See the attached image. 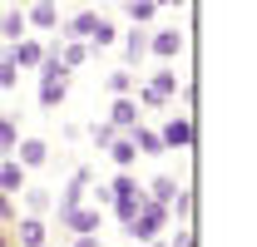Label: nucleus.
Listing matches in <instances>:
<instances>
[{"label": "nucleus", "mask_w": 257, "mask_h": 247, "mask_svg": "<svg viewBox=\"0 0 257 247\" xmlns=\"http://www.w3.org/2000/svg\"><path fill=\"white\" fill-rule=\"evenodd\" d=\"M64 94H69V69L55 55H45L40 60V104L55 109V104H64Z\"/></svg>", "instance_id": "f257e3e1"}, {"label": "nucleus", "mask_w": 257, "mask_h": 247, "mask_svg": "<svg viewBox=\"0 0 257 247\" xmlns=\"http://www.w3.org/2000/svg\"><path fill=\"white\" fill-rule=\"evenodd\" d=\"M159 227H168V208L154 203V198L144 193V208H139V217L128 222V232H134V242H154V237H159Z\"/></svg>", "instance_id": "f03ea898"}, {"label": "nucleus", "mask_w": 257, "mask_h": 247, "mask_svg": "<svg viewBox=\"0 0 257 247\" xmlns=\"http://www.w3.org/2000/svg\"><path fill=\"white\" fill-rule=\"evenodd\" d=\"M173 94H178V74H173V69H159V74L139 89V104H144V109H163Z\"/></svg>", "instance_id": "7ed1b4c3"}, {"label": "nucleus", "mask_w": 257, "mask_h": 247, "mask_svg": "<svg viewBox=\"0 0 257 247\" xmlns=\"http://www.w3.org/2000/svg\"><path fill=\"white\" fill-rule=\"evenodd\" d=\"M159 139H163V149H188L193 144V119L188 114H173V119L159 129Z\"/></svg>", "instance_id": "20e7f679"}, {"label": "nucleus", "mask_w": 257, "mask_h": 247, "mask_svg": "<svg viewBox=\"0 0 257 247\" xmlns=\"http://www.w3.org/2000/svg\"><path fill=\"white\" fill-rule=\"evenodd\" d=\"M10 154H15V163H20V168H45V158H50V144H45V139H20Z\"/></svg>", "instance_id": "39448f33"}, {"label": "nucleus", "mask_w": 257, "mask_h": 247, "mask_svg": "<svg viewBox=\"0 0 257 247\" xmlns=\"http://www.w3.org/2000/svg\"><path fill=\"white\" fill-rule=\"evenodd\" d=\"M109 124H114L119 134L139 129V99H134V94H119V99H114V109H109Z\"/></svg>", "instance_id": "423d86ee"}, {"label": "nucleus", "mask_w": 257, "mask_h": 247, "mask_svg": "<svg viewBox=\"0 0 257 247\" xmlns=\"http://www.w3.org/2000/svg\"><path fill=\"white\" fill-rule=\"evenodd\" d=\"M25 25H30V30H60V5H50V0H30Z\"/></svg>", "instance_id": "0eeeda50"}, {"label": "nucleus", "mask_w": 257, "mask_h": 247, "mask_svg": "<svg viewBox=\"0 0 257 247\" xmlns=\"http://www.w3.org/2000/svg\"><path fill=\"white\" fill-rule=\"evenodd\" d=\"M149 55L178 60V55H183V35H178V30H154V35H149Z\"/></svg>", "instance_id": "6e6552de"}, {"label": "nucleus", "mask_w": 257, "mask_h": 247, "mask_svg": "<svg viewBox=\"0 0 257 247\" xmlns=\"http://www.w3.org/2000/svg\"><path fill=\"white\" fill-rule=\"evenodd\" d=\"M55 60H60L64 69H79V64L89 60V45H84V40H64V35H60V40H55Z\"/></svg>", "instance_id": "1a4fd4ad"}, {"label": "nucleus", "mask_w": 257, "mask_h": 247, "mask_svg": "<svg viewBox=\"0 0 257 247\" xmlns=\"http://www.w3.org/2000/svg\"><path fill=\"white\" fill-rule=\"evenodd\" d=\"M94 30H99V10H79V15H74L60 35H64V40H84V45H89V40H94Z\"/></svg>", "instance_id": "9d476101"}, {"label": "nucleus", "mask_w": 257, "mask_h": 247, "mask_svg": "<svg viewBox=\"0 0 257 247\" xmlns=\"http://www.w3.org/2000/svg\"><path fill=\"white\" fill-rule=\"evenodd\" d=\"M84 188H89V168H79V173L69 178V188H64V198H60V217H69L79 203H84Z\"/></svg>", "instance_id": "9b49d317"}, {"label": "nucleus", "mask_w": 257, "mask_h": 247, "mask_svg": "<svg viewBox=\"0 0 257 247\" xmlns=\"http://www.w3.org/2000/svg\"><path fill=\"white\" fill-rule=\"evenodd\" d=\"M10 60L20 64V69H40V60H45V45H40V40H15V45H10Z\"/></svg>", "instance_id": "f8f14e48"}, {"label": "nucleus", "mask_w": 257, "mask_h": 247, "mask_svg": "<svg viewBox=\"0 0 257 247\" xmlns=\"http://www.w3.org/2000/svg\"><path fill=\"white\" fill-rule=\"evenodd\" d=\"M25 30H30V25H25V10H20V5H15V10H0V40L15 45V40H25Z\"/></svg>", "instance_id": "ddd939ff"}, {"label": "nucleus", "mask_w": 257, "mask_h": 247, "mask_svg": "<svg viewBox=\"0 0 257 247\" xmlns=\"http://www.w3.org/2000/svg\"><path fill=\"white\" fill-rule=\"evenodd\" d=\"M60 222L74 232V237H84V232H94V227H99V208H74V213L60 217Z\"/></svg>", "instance_id": "4468645a"}, {"label": "nucleus", "mask_w": 257, "mask_h": 247, "mask_svg": "<svg viewBox=\"0 0 257 247\" xmlns=\"http://www.w3.org/2000/svg\"><path fill=\"white\" fill-rule=\"evenodd\" d=\"M45 237H50V232H45V217H20V247H45Z\"/></svg>", "instance_id": "2eb2a0df"}, {"label": "nucleus", "mask_w": 257, "mask_h": 247, "mask_svg": "<svg viewBox=\"0 0 257 247\" xmlns=\"http://www.w3.org/2000/svg\"><path fill=\"white\" fill-rule=\"evenodd\" d=\"M109 158H114L119 168H128V163L139 158V149H134V134H114V144H109Z\"/></svg>", "instance_id": "dca6fc26"}, {"label": "nucleus", "mask_w": 257, "mask_h": 247, "mask_svg": "<svg viewBox=\"0 0 257 247\" xmlns=\"http://www.w3.org/2000/svg\"><path fill=\"white\" fill-rule=\"evenodd\" d=\"M20 188H25V168L15 158H5L0 163V193H20Z\"/></svg>", "instance_id": "f3484780"}, {"label": "nucleus", "mask_w": 257, "mask_h": 247, "mask_svg": "<svg viewBox=\"0 0 257 247\" xmlns=\"http://www.w3.org/2000/svg\"><path fill=\"white\" fill-rule=\"evenodd\" d=\"M109 208H114V217H119V222L128 227V222L139 217V208H144V193H128V198H114Z\"/></svg>", "instance_id": "a211bd4d"}, {"label": "nucleus", "mask_w": 257, "mask_h": 247, "mask_svg": "<svg viewBox=\"0 0 257 247\" xmlns=\"http://www.w3.org/2000/svg\"><path fill=\"white\" fill-rule=\"evenodd\" d=\"M124 55H128V64H139L144 55H149V35L139 30V25H134V30L124 35Z\"/></svg>", "instance_id": "6ab92c4d"}, {"label": "nucleus", "mask_w": 257, "mask_h": 247, "mask_svg": "<svg viewBox=\"0 0 257 247\" xmlns=\"http://www.w3.org/2000/svg\"><path fill=\"white\" fill-rule=\"evenodd\" d=\"M173 193H178V178H168V173H159V178L149 183V198H154V203H163V208L173 203Z\"/></svg>", "instance_id": "aec40b11"}, {"label": "nucleus", "mask_w": 257, "mask_h": 247, "mask_svg": "<svg viewBox=\"0 0 257 247\" xmlns=\"http://www.w3.org/2000/svg\"><path fill=\"white\" fill-rule=\"evenodd\" d=\"M128 134H134V149H144V154H163L159 129H144V124H139V129H128Z\"/></svg>", "instance_id": "412c9836"}, {"label": "nucleus", "mask_w": 257, "mask_h": 247, "mask_svg": "<svg viewBox=\"0 0 257 247\" xmlns=\"http://www.w3.org/2000/svg\"><path fill=\"white\" fill-rule=\"evenodd\" d=\"M124 10H128V20H134V25H149V20L159 15V5H154V0H124Z\"/></svg>", "instance_id": "4be33fe9"}, {"label": "nucleus", "mask_w": 257, "mask_h": 247, "mask_svg": "<svg viewBox=\"0 0 257 247\" xmlns=\"http://www.w3.org/2000/svg\"><path fill=\"white\" fill-rule=\"evenodd\" d=\"M20 144V124L10 119V114H0V154H10Z\"/></svg>", "instance_id": "5701e85b"}, {"label": "nucleus", "mask_w": 257, "mask_h": 247, "mask_svg": "<svg viewBox=\"0 0 257 247\" xmlns=\"http://www.w3.org/2000/svg\"><path fill=\"white\" fill-rule=\"evenodd\" d=\"M114 134H119V129H114L109 119H94V124H89V139H94L99 149H109V144H114Z\"/></svg>", "instance_id": "b1692460"}, {"label": "nucleus", "mask_w": 257, "mask_h": 247, "mask_svg": "<svg viewBox=\"0 0 257 247\" xmlns=\"http://www.w3.org/2000/svg\"><path fill=\"white\" fill-rule=\"evenodd\" d=\"M20 193H25V208H30L35 217H40L45 208H50V193H45V188H20Z\"/></svg>", "instance_id": "393cba45"}, {"label": "nucleus", "mask_w": 257, "mask_h": 247, "mask_svg": "<svg viewBox=\"0 0 257 247\" xmlns=\"http://www.w3.org/2000/svg\"><path fill=\"white\" fill-rule=\"evenodd\" d=\"M188 213H193V198H188V188H178V193H173V203H168V217H178V222H183Z\"/></svg>", "instance_id": "a878e982"}, {"label": "nucleus", "mask_w": 257, "mask_h": 247, "mask_svg": "<svg viewBox=\"0 0 257 247\" xmlns=\"http://www.w3.org/2000/svg\"><path fill=\"white\" fill-rule=\"evenodd\" d=\"M114 40H119V30L99 15V30H94V40H89V50H104V45H114Z\"/></svg>", "instance_id": "bb28decb"}, {"label": "nucleus", "mask_w": 257, "mask_h": 247, "mask_svg": "<svg viewBox=\"0 0 257 247\" xmlns=\"http://www.w3.org/2000/svg\"><path fill=\"white\" fill-rule=\"evenodd\" d=\"M15 84H20V64L5 55V60H0V89H15Z\"/></svg>", "instance_id": "cd10ccee"}, {"label": "nucleus", "mask_w": 257, "mask_h": 247, "mask_svg": "<svg viewBox=\"0 0 257 247\" xmlns=\"http://www.w3.org/2000/svg\"><path fill=\"white\" fill-rule=\"evenodd\" d=\"M104 84H109V94L119 99V94H134V74H124V69H119V74H109Z\"/></svg>", "instance_id": "c85d7f7f"}, {"label": "nucleus", "mask_w": 257, "mask_h": 247, "mask_svg": "<svg viewBox=\"0 0 257 247\" xmlns=\"http://www.w3.org/2000/svg\"><path fill=\"white\" fill-rule=\"evenodd\" d=\"M109 193H114V198H128V193H139V183L128 178V168L119 173V178H114V183H109Z\"/></svg>", "instance_id": "c756f323"}, {"label": "nucleus", "mask_w": 257, "mask_h": 247, "mask_svg": "<svg viewBox=\"0 0 257 247\" xmlns=\"http://www.w3.org/2000/svg\"><path fill=\"white\" fill-rule=\"evenodd\" d=\"M168 247H193V232H188V227H178V237H173Z\"/></svg>", "instance_id": "7c9ffc66"}, {"label": "nucleus", "mask_w": 257, "mask_h": 247, "mask_svg": "<svg viewBox=\"0 0 257 247\" xmlns=\"http://www.w3.org/2000/svg\"><path fill=\"white\" fill-rule=\"evenodd\" d=\"M74 247H99V237H94V232H84V237H74Z\"/></svg>", "instance_id": "2f4dec72"}, {"label": "nucleus", "mask_w": 257, "mask_h": 247, "mask_svg": "<svg viewBox=\"0 0 257 247\" xmlns=\"http://www.w3.org/2000/svg\"><path fill=\"white\" fill-rule=\"evenodd\" d=\"M0 217H10V198L5 193H0Z\"/></svg>", "instance_id": "473e14b6"}, {"label": "nucleus", "mask_w": 257, "mask_h": 247, "mask_svg": "<svg viewBox=\"0 0 257 247\" xmlns=\"http://www.w3.org/2000/svg\"><path fill=\"white\" fill-rule=\"evenodd\" d=\"M154 5H188V0H154Z\"/></svg>", "instance_id": "72a5a7b5"}, {"label": "nucleus", "mask_w": 257, "mask_h": 247, "mask_svg": "<svg viewBox=\"0 0 257 247\" xmlns=\"http://www.w3.org/2000/svg\"><path fill=\"white\" fill-rule=\"evenodd\" d=\"M5 55H10V50H5V40H0V60H5Z\"/></svg>", "instance_id": "f704fd0d"}, {"label": "nucleus", "mask_w": 257, "mask_h": 247, "mask_svg": "<svg viewBox=\"0 0 257 247\" xmlns=\"http://www.w3.org/2000/svg\"><path fill=\"white\" fill-rule=\"evenodd\" d=\"M0 247H10V237H5V232H0Z\"/></svg>", "instance_id": "c9c22d12"}, {"label": "nucleus", "mask_w": 257, "mask_h": 247, "mask_svg": "<svg viewBox=\"0 0 257 247\" xmlns=\"http://www.w3.org/2000/svg\"><path fill=\"white\" fill-rule=\"evenodd\" d=\"M144 247H168V242H144Z\"/></svg>", "instance_id": "e433bc0d"}, {"label": "nucleus", "mask_w": 257, "mask_h": 247, "mask_svg": "<svg viewBox=\"0 0 257 247\" xmlns=\"http://www.w3.org/2000/svg\"><path fill=\"white\" fill-rule=\"evenodd\" d=\"M15 5H30V0H15Z\"/></svg>", "instance_id": "4c0bfd02"}, {"label": "nucleus", "mask_w": 257, "mask_h": 247, "mask_svg": "<svg viewBox=\"0 0 257 247\" xmlns=\"http://www.w3.org/2000/svg\"><path fill=\"white\" fill-rule=\"evenodd\" d=\"M50 5H60V0H50Z\"/></svg>", "instance_id": "58836bf2"}]
</instances>
